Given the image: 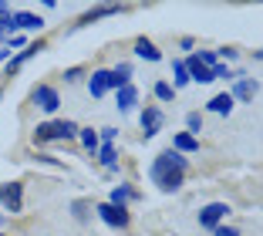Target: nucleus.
<instances>
[{
  "mask_svg": "<svg viewBox=\"0 0 263 236\" xmlns=\"http://www.w3.org/2000/svg\"><path fill=\"white\" fill-rule=\"evenodd\" d=\"M186 166L189 162L176 152V149H165L159 159L152 162V183L165 192H176L182 186V175H186Z\"/></svg>",
  "mask_w": 263,
  "mask_h": 236,
  "instance_id": "nucleus-1",
  "label": "nucleus"
},
{
  "mask_svg": "<svg viewBox=\"0 0 263 236\" xmlns=\"http://www.w3.org/2000/svg\"><path fill=\"white\" fill-rule=\"evenodd\" d=\"M64 138H78V125L74 122H44L34 129V142H64Z\"/></svg>",
  "mask_w": 263,
  "mask_h": 236,
  "instance_id": "nucleus-2",
  "label": "nucleus"
},
{
  "mask_svg": "<svg viewBox=\"0 0 263 236\" xmlns=\"http://www.w3.org/2000/svg\"><path fill=\"white\" fill-rule=\"evenodd\" d=\"M226 216H230V206H226V203H209V206L199 209V226L216 229V226H223Z\"/></svg>",
  "mask_w": 263,
  "mask_h": 236,
  "instance_id": "nucleus-3",
  "label": "nucleus"
},
{
  "mask_svg": "<svg viewBox=\"0 0 263 236\" xmlns=\"http://www.w3.org/2000/svg\"><path fill=\"white\" fill-rule=\"evenodd\" d=\"M95 213H98L101 220L108 223V226H115V229H125V226H128V209H122V206L98 203V209H95Z\"/></svg>",
  "mask_w": 263,
  "mask_h": 236,
  "instance_id": "nucleus-4",
  "label": "nucleus"
},
{
  "mask_svg": "<svg viewBox=\"0 0 263 236\" xmlns=\"http://www.w3.org/2000/svg\"><path fill=\"white\" fill-rule=\"evenodd\" d=\"M0 206H4V209H10V213H21V206H24V186L21 183L0 186Z\"/></svg>",
  "mask_w": 263,
  "mask_h": 236,
  "instance_id": "nucleus-5",
  "label": "nucleus"
},
{
  "mask_svg": "<svg viewBox=\"0 0 263 236\" xmlns=\"http://www.w3.org/2000/svg\"><path fill=\"white\" fill-rule=\"evenodd\" d=\"M34 105L41 108V112H58V105H61V98H58V92L51 88V84H37L34 88Z\"/></svg>",
  "mask_w": 263,
  "mask_h": 236,
  "instance_id": "nucleus-6",
  "label": "nucleus"
},
{
  "mask_svg": "<svg viewBox=\"0 0 263 236\" xmlns=\"http://www.w3.org/2000/svg\"><path fill=\"white\" fill-rule=\"evenodd\" d=\"M88 92H91V98L108 95L111 92V71H91V78H88Z\"/></svg>",
  "mask_w": 263,
  "mask_h": 236,
  "instance_id": "nucleus-7",
  "label": "nucleus"
},
{
  "mask_svg": "<svg viewBox=\"0 0 263 236\" xmlns=\"http://www.w3.org/2000/svg\"><path fill=\"white\" fill-rule=\"evenodd\" d=\"M256 92H260V84H256L253 78H240V81L233 84V92H230V98H233V101H250V98H253Z\"/></svg>",
  "mask_w": 263,
  "mask_h": 236,
  "instance_id": "nucleus-8",
  "label": "nucleus"
},
{
  "mask_svg": "<svg viewBox=\"0 0 263 236\" xmlns=\"http://www.w3.org/2000/svg\"><path fill=\"white\" fill-rule=\"evenodd\" d=\"M162 112H159V108H145V112H142V132H145V138H152L155 132L162 129Z\"/></svg>",
  "mask_w": 263,
  "mask_h": 236,
  "instance_id": "nucleus-9",
  "label": "nucleus"
},
{
  "mask_svg": "<svg viewBox=\"0 0 263 236\" xmlns=\"http://www.w3.org/2000/svg\"><path fill=\"white\" fill-rule=\"evenodd\" d=\"M41 17L37 14H10V27L14 31H41Z\"/></svg>",
  "mask_w": 263,
  "mask_h": 236,
  "instance_id": "nucleus-10",
  "label": "nucleus"
},
{
  "mask_svg": "<svg viewBox=\"0 0 263 236\" xmlns=\"http://www.w3.org/2000/svg\"><path fill=\"white\" fill-rule=\"evenodd\" d=\"M41 51H44V41H37V44H27V47H24V51L14 58V61L7 64V75H17V71H21V64H24V61H31L34 54H41Z\"/></svg>",
  "mask_w": 263,
  "mask_h": 236,
  "instance_id": "nucleus-11",
  "label": "nucleus"
},
{
  "mask_svg": "<svg viewBox=\"0 0 263 236\" xmlns=\"http://www.w3.org/2000/svg\"><path fill=\"white\" fill-rule=\"evenodd\" d=\"M186 71H189V81H199V84H209V81H213V71L202 68L196 58H186Z\"/></svg>",
  "mask_w": 263,
  "mask_h": 236,
  "instance_id": "nucleus-12",
  "label": "nucleus"
},
{
  "mask_svg": "<svg viewBox=\"0 0 263 236\" xmlns=\"http://www.w3.org/2000/svg\"><path fill=\"white\" fill-rule=\"evenodd\" d=\"M172 149H176L179 155H182V152H199V138L189 135V132H179V135L172 138Z\"/></svg>",
  "mask_w": 263,
  "mask_h": 236,
  "instance_id": "nucleus-13",
  "label": "nucleus"
},
{
  "mask_svg": "<svg viewBox=\"0 0 263 236\" xmlns=\"http://www.w3.org/2000/svg\"><path fill=\"white\" fill-rule=\"evenodd\" d=\"M135 101H139V92H135L132 84L118 88V112H132V108H135Z\"/></svg>",
  "mask_w": 263,
  "mask_h": 236,
  "instance_id": "nucleus-14",
  "label": "nucleus"
},
{
  "mask_svg": "<svg viewBox=\"0 0 263 236\" xmlns=\"http://www.w3.org/2000/svg\"><path fill=\"white\" fill-rule=\"evenodd\" d=\"M135 54H139V58H145V61H159V58H162V54H159V47H155L152 41H145V38L135 41Z\"/></svg>",
  "mask_w": 263,
  "mask_h": 236,
  "instance_id": "nucleus-15",
  "label": "nucleus"
},
{
  "mask_svg": "<svg viewBox=\"0 0 263 236\" xmlns=\"http://www.w3.org/2000/svg\"><path fill=\"white\" fill-rule=\"evenodd\" d=\"M209 112H216V115H230V112H233V98H230V92L216 95V98H209Z\"/></svg>",
  "mask_w": 263,
  "mask_h": 236,
  "instance_id": "nucleus-16",
  "label": "nucleus"
},
{
  "mask_svg": "<svg viewBox=\"0 0 263 236\" xmlns=\"http://www.w3.org/2000/svg\"><path fill=\"white\" fill-rule=\"evenodd\" d=\"M132 199H135V192H132L128 186H115L108 203H111V206H122V209H125V203H132Z\"/></svg>",
  "mask_w": 263,
  "mask_h": 236,
  "instance_id": "nucleus-17",
  "label": "nucleus"
},
{
  "mask_svg": "<svg viewBox=\"0 0 263 236\" xmlns=\"http://www.w3.org/2000/svg\"><path fill=\"white\" fill-rule=\"evenodd\" d=\"M78 138H81V145H85L91 155L98 152V132H95V129H78Z\"/></svg>",
  "mask_w": 263,
  "mask_h": 236,
  "instance_id": "nucleus-18",
  "label": "nucleus"
},
{
  "mask_svg": "<svg viewBox=\"0 0 263 236\" xmlns=\"http://www.w3.org/2000/svg\"><path fill=\"white\" fill-rule=\"evenodd\" d=\"M128 75H132V68L128 64H118V68H111V88H125V84H128Z\"/></svg>",
  "mask_w": 263,
  "mask_h": 236,
  "instance_id": "nucleus-19",
  "label": "nucleus"
},
{
  "mask_svg": "<svg viewBox=\"0 0 263 236\" xmlns=\"http://www.w3.org/2000/svg\"><path fill=\"white\" fill-rule=\"evenodd\" d=\"M172 75H176V81H172V88H186V84H189V71H186V61H176V64H172Z\"/></svg>",
  "mask_w": 263,
  "mask_h": 236,
  "instance_id": "nucleus-20",
  "label": "nucleus"
},
{
  "mask_svg": "<svg viewBox=\"0 0 263 236\" xmlns=\"http://www.w3.org/2000/svg\"><path fill=\"white\" fill-rule=\"evenodd\" d=\"M98 159H101V166H108V169H115V145H98Z\"/></svg>",
  "mask_w": 263,
  "mask_h": 236,
  "instance_id": "nucleus-21",
  "label": "nucleus"
},
{
  "mask_svg": "<svg viewBox=\"0 0 263 236\" xmlns=\"http://www.w3.org/2000/svg\"><path fill=\"white\" fill-rule=\"evenodd\" d=\"M172 95H176V88H172L169 81H159V84H155V98H159V101H172Z\"/></svg>",
  "mask_w": 263,
  "mask_h": 236,
  "instance_id": "nucleus-22",
  "label": "nucleus"
},
{
  "mask_svg": "<svg viewBox=\"0 0 263 236\" xmlns=\"http://www.w3.org/2000/svg\"><path fill=\"white\" fill-rule=\"evenodd\" d=\"M118 10H122V7H98V10H91V14H88V17H85V21H81V24H91V21H98V17L118 14Z\"/></svg>",
  "mask_w": 263,
  "mask_h": 236,
  "instance_id": "nucleus-23",
  "label": "nucleus"
},
{
  "mask_svg": "<svg viewBox=\"0 0 263 236\" xmlns=\"http://www.w3.org/2000/svg\"><path fill=\"white\" fill-rule=\"evenodd\" d=\"M186 125H189V135H193V132H202V115L199 112H189L186 115Z\"/></svg>",
  "mask_w": 263,
  "mask_h": 236,
  "instance_id": "nucleus-24",
  "label": "nucleus"
},
{
  "mask_svg": "<svg viewBox=\"0 0 263 236\" xmlns=\"http://www.w3.org/2000/svg\"><path fill=\"white\" fill-rule=\"evenodd\" d=\"M81 75H85V68H71V71H64V81L74 84V81H81Z\"/></svg>",
  "mask_w": 263,
  "mask_h": 236,
  "instance_id": "nucleus-25",
  "label": "nucleus"
},
{
  "mask_svg": "<svg viewBox=\"0 0 263 236\" xmlns=\"http://www.w3.org/2000/svg\"><path fill=\"white\" fill-rule=\"evenodd\" d=\"M216 78H236V75H233L226 64H216V68H213V81H216Z\"/></svg>",
  "mask_w": 263,
  "mask_h": 236,
  "instance_id": "nucleus-26",
  "label": "nucleus"
},
{
  "mask_svg": "<svg viewBox=\"0 0 263 236\" xmlns=\"http://www.w3.org/2000/svg\"><path fill=\"white\" fill-rule=\"evenodd\" d=\"M213 236H240V229H236V226H216Z\"/></svg>",
  "mask_w": 263,
  "mask_h": 236,
  "instance_id": "nucleus-27",
  "label": "nucleus"
},
{
  "mask_svg": "<svg viewBox=\"0 0 263 236\" xmlns=\"http://www.w3.org/2000/svg\"><path fill=\"white\" fill-rule=\"evenodd\" d=\"M118 132L115 129H101V138H105V145H111V138H115Z\"/></svg>",
  "mask_w": 263,
  "mask_h": 236,
  "instance_id": "nucleus-28",
  "label": "nucleus"
},
{
  "mask_svg": "<svg viewBox=\"0 0 263 236\" xmlns=\"http://www.w3.org/2000/svg\"><path fill=\"white\" fill-rule=\"evenodd\" d=\"M7 54H10V44H0V61H4Z\"/></svg>",
  "mask_w": 263,
  "mask_h": 236,
  "instance_id": "nucleus-29",
  "label": "nucleus"
},
{
  "mask_svg": "<svg viewBox=\"0 0 263 236\" xmlns=\"http://www.w3.org/2000/svg\"><path fill=\"white\" fill-rule=\"evenodd\" d=\"M4 14H10V4H0V17Z\"/></svg>",
  "mask_w": 263,
  "mask_h": 236,
  "instance_id": "nucleus-30",
  "label": "nucleus"
},
{
  "mask_svg": "<svg viewBox=\"0 0 263 236\" xmlns=\"http://www.w3.org/2000/svg\"><path fill=\"white\" fill-rule=\"evenodd\" d=\"M0 95H4V88H0Z\"/></svg>",
  "mask_w": 263,
  "mask_h": 236,
  "instance_id": "nucleus-31",
  "label": "nucleus"
},
{
  "mask_svg": "<svg viewBox=\"0 0 263 236\" xmlns=\"http://www.w3.org/2000/svg\"><path fill=\"white\" fill-rule=\"evenodd\" d=\"M0 223H4V216H0Z\"/></svg>",
  "mask_w": 263,
  "mask_h": 236,
  "instance_id": "nucleus-32",
  "label": "nucleus"
}]
</instances>
